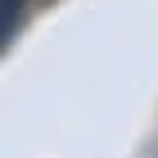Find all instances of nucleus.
<instances>
[{
	"instance_id": "nucleus-1",
	"label": "nucleus",
	"mask_w": 158,
	"mask_h": 158,
	"mask_svg": "<svg viewBox=\"0 0 158 158\" xmlns=\"http://www.w3.org/2000/svg\"><path fill=\"white\" fill-rule=\"evenodd\" d=\"M27 5H32V0H0V50L9 45V41H14V32L23 27Z\"/></svg>"
}]
</instances>
